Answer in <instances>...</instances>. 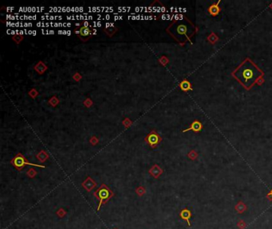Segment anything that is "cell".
<instances>
[{
  "label": "cell",
  "mask_w": 272,
  "mask_h": 229,
  "mask_svg": "<svg viewBox=\"0 0 272 229\" xmlns=\"http://www.w3.org/2000/svg\"><path fill=\"white\" fill-rule=\"evenodd\" d=\"M232 76L246 90L249 91L256 85L258 80L263 78L264 72L251 58L247 57L232 71Z\"/></svg>",
  "instance_id": "obj_1"
},
{
  "label": "cell",
  "mask_w": 272,
  "mask_h": 229,
  "mask_svg": "<svg viewBox=\"0 0 272 229\" xmlns=\"http://www.w3.org/2000/svg\"><path fill=\"white\" fill-rule=\"evenodd\" d=\"M196 31V26L184 15L172 21L166 28V32L181 45L191 42Z\"/></svg>",
  "instance_id": "obj_2"
},
{
  "label": "cell",
  "mask_w": 272,
  "mask_h": 229,
  "mask_svg": "<svg viewBox=\"0 0 272 229\" xmlns=\"http://www.w3.org/2000/svg\"><path fill=\"white\" fill-rule=\"evenodd\" d=\"M94 196L99 200V205L98 206L97 211H100L101 207L105 205L114 196V193L105 184H102L96 191H94Z\"/></svg>",
  "instance_id": "obj_3"
},
{
  "label": "cell",
  "mask_w": 272,
  "mask_h": 229,
  "mask_svg": "<svg viewBox=\"0 0 272 229\" xmlns=\"http://www.w3.org/2000/svg\"><path fill=\"white\" fill-rule=\"evenodd\" d=\"M11 164L13 166L14 168H15L18 171H21L26 166H32L38 167V168H46L45 166H42V165L38 164H34V163L29 162L27 159L25 158L24 156L22 155L21 153H17L14 157L11 160Z\"/></svg>",
  "instance_id": "obj_4"
},
{
  "label": "cell",
  "mask_w": 272,
  "mask_h": 229,
  "mask_svg": "<svg viewBox=\"0 0 272 229\" xmlns=\"http://www.w3.org/2000/svg\"><path fill=\"white\" fill-rule=\"evenodd\" d=\"M74 33L77 34L78 38L84 42L89 41L94 34H96V31L94 29H92L86 26H78L77 29L74 30Z\"/></svg>",
  "instance_id": "obj_5"
},
{
  "label": "cell",
  "mask_w": 272,
  "mask_h": 229,
  "mask_svg": "<svg viewBox=\"0 0 272 229\" xmlns=\"http://www.w3.org/2000/svg\"><path fill=\"white\" fill-rule=\"evenodd\" d=\"M145 141L147 144L149 145L151 148L155 149L161 142L162 138L155 130H152L147 135L145 136Z\"/></svg>",
  "instance_id": "obj_6"
},
{
  "label": "cell",
  "mask_w": 272,
  "mask_h": 229,
  "mask_svg": "<svg viewBox=\"0 0 272 229\" xmlns=\"http://www.w3.org/2000/svg\"><path fill=\"white\" fill-rule=\"evenodd\" d=\"M165 11H166V9H165V6L160 1H157V0L154 1L148 8L149 13L163 14Z\"/></svg>",
  "instance_id": "obj_7"
},
{
  "label": "cell",
  "mask_w": 272,
  "mask_h": 229,
  "mask_svg": "<svg viewBox=\"0 0 272 229\" xmlns=\"http://www.w3.org/2000/svg\"><path fill=\"white\" fill-rule=\"evenodd\" d=\"M103 30L109 36V38H112L117 32L118 31V29L113 23H105L104 27H103Z\"/></svg>",
  "instance_id": "obj_8"
},
{
  "label": "cell",
  "mask_w": 272,
  "mask_h": 229,
  "mask_svg": "<svg viewBox=\"0 0 272 229\" xmlns=\"http://www.w3.org/2000/svg\"><path fill=\"white\" fill-rule=\"evenodd\" d=\"M82 186L87 192H90L97 186V182L96 181H94L92 178L88 177V178H85V180L82 182Z\"/></svg>",
  "instance_id": "obj_9"
},
{
  "label": "cell",
  "mask_w": 272,
  "mask_h": 229,
  "mask_svg": "<svg viewBox=\"0 0 272 229\" xmlns=\"http://www.w3.org/2000/svg\"><path fill=\"white\" fill-rule=\"evenodd\" d=\"M163 169H161V167L159 166L157 164L153 165L149 169V173L152 178H156V179H158L160 178V176L163 174Z\"/></svg>",
  "instance_id": "obj_10"
},
{
  "label": "cell",
  "mask_w": 272,
  "mask_h": 229,
  "mask_svg": "<svg viewBox=\"0 0 272 229\" xmlns=\"http://www.w3.org/2000/svg\"><path fill=\"white\" fill-rule=\"evenodd\" d=\"M202 129H203V125H202V123H201L199 120H194V121L191 123L189 127L187 128V129L184 130L183 132L184 133V132H187V131H194V132H196V133H198V132H200Z\"/></svg>",
  "instance_id": "obj_11"
},
{
  "label": "cell",
  "mask_w": 272,
  "mask_h": 229,
  "mask_svg": "<svg viewBox=\"0 0 272 229\" xmlns=\"http://www.w3.org/2000/svg\"><path fill=\"white\" fill-rule=\"evenodd\" d=\"M192 212L190 211L189 209H182L181 212H180V217H181L182 220H185L187 224V226L188 227H191V222H190V219L192 217Z\"/></svg>",
  "instance_id": "obj_12"
},
{
  "label": "cell",
  "mask_w": 272,
  "mask_h": 229,
  "mask_svg": "<svg viewBox=\"0 0 272 229\" xmlns=\"http://www.w3.org/2000/svg\"><path fill=\"white\" fill-rule=\"evenodd\" d=\"M219 3H220V0L218 1L216 3H214V4L211 5V6L208 7V9H207V11H208V12H209L210 14H211L212 16H213V17L218 15L219 14V12H220L221 8H220V7L219 6Z\"/></svg>",
  "instance_id": "obj_13"
},
{
  "label": "cell",
  "mask_w": 272,
  "mask_h": 229,
  "mask_svg": "<svg viewBox=\"0 0 272 229\" xmlns=\"http://www.w3.org/2000/svg\"><path fill=\"white\" fill-rule=\"evenodd\" d=\"M34 69L36 73H38L39 75H43L45 72L48 69V66H47L43 61L39 60V61L34 66Z\"/></svg>",
  "instance_id": "obj_14"
},
{
  "label": "cell",
  "mask_w": 272,
  "mask_h": 229,
  "mask_svg": "<svg viewBox=\"0 0 272 229\" xmlns=\"http://www.w3.org/2000/svg\"><path fill=\"white\" fill-rule=\"evenodd\" d=\"M182 91H190V90H192V85H191V83L188 81L187 80L184 79L180 83V85H179Z\"/></svg>",
  "instance_id": "obj_15"
},
{
  "label": "cell",
  "mask_w": 272,
  "mask_h": 229,
  "mask_svg": "<svg viewBox=\"0 0 272 229\" xmlns=\"http://www.w3.org/2000/svg\"><path fill=\"white\" fill-rule=\"evenodd\" d=\"M49 157H50L49 154L45 151V150H41V151L36 155V158H37L41 163L45 162L49 158Z\"/></svg>",
  "instance_id": "obj_16"
},
{
  "label": "cell",
  "mask_w": 272,
  "mask_h": 229,
  "mask_svg": "<svg viewBox=\"0 0 272 229\" xmlns=\"http://www.w3.org/2000/svg\"><path fill=\"white\" fill-rule=\"evenodd\" d=\"M235 211H236L238 213L242 214L247 210V205H246L243 201L239 200V202L236 204V205L235 206Z\"/></svg>",
  "instance_id": "obj_17"
},
{
  "label": "cell",
  "mask_w": 272,
  "mask_h": 229,
  "mask_svg": "<svg viewBox=\"0 0 272 229\" xmlns=\"http://www.w3.org/2000/svg\"><path fill=\"white\" fill-rule=\"evenodd\" d=\"M12 40L17 45H19L22 40H23V35L22 34H15L12 37Z\"/></svg>",
  "instance_id": "obj_18"
},
{
  "label": "cell",
  "mask_w": 272,
  "mask_h": 229,
  "mask_svg": "<svg viewBox=\"0 0 272 229\" xmlns=\"http://www.w3.org/2000/svg\"><path fill=\"white\" fill-rule=\"evenodd\" d=\"M49 104L51 105L52 107H55L56 106H57V105L59 104V100H58V97H57L56 96H52L51 98L49 100Z\"/></svg>",
  "instance_id": "obj_19"
},
{
  "label": "cell",
  "mask_w": 272,
  "mask_h": 229,
  "mask_svg": "<svg viewBox=\"0 0 272 229\" xmlns=\"http://www.w3.org/2000/svg\"><path fill=\"white\" fill-rule=\"evenodd\" d=\"M135 192H136V193L137 194L139 197H142L145 194L146 190H145V187L144 186H139L135 189Z\"/></svg>",
  "instance_id": "obj_20"
},
{
  "label": "cell",
  "mask_w": 272,
  "mask_h": 229,
  "mask_svg": "<svg viewBox=\"0 0 272 229\" xmlns=\"http://www.w3.org/2000/svg\"><path fill=\"white\" fill-rule=\"evenodd\" d=\"M37 174H38V172L36 171L34 168H30L27 172V177H29L30 178H34L37 176Z\"/></svg>",
  "instance_id": "obj_21"
},
{
  "label": "cell",
  "mask_w": 272,
  "mask_h": 229,
  "mask_svg": "<svg viewBox=\"0 0 272 229\" xmlns=\"http://www.w3.org/2000/svg\"><path fill=\"white\" fill-rule=\"evenodd\" d=\"M38 94H39V92H38V90L35 88H32L30 91H28V95H29L30 97L33 99V100L37 98V96H38Z\"/></svg>",
  "instance_id": "obj_22"
},
{
  "label": "cell",
  "mask_w": 272,
  "mask_h": 229,
  "mask_svg": "<svg viewBox=\"0 0 272 229\" xmlns=\"http://www.w3.org/2000/svg\"><path fill=\"white\" fill-rule=\"evenodd\" d=\"M66 213H67V212H66V211L65 209H62V208L58 209V212H56V214H57V216H58V217H60V218H62V217H64V216H65L66 215Z\"/></svg>",
  "instance_id": "obj_23"
},
{
  "label": "cell",
  "mask_w": 272,
  "mask_h": 229,
  "mask_svg": "<svg viewBox=\"0 0 272 229\" xmlns=\"http://www.w3.org/2000/svg\"><path fill=\"white\" fill-rule=\"evenodd\" d=\"M83 104H84L85 107H90L93 106V104H94V102H93V100H92L90 98H86L85 100H84Z\"/></svg>",
  "instance_id": "obj_24"
},
{
  "label": "cell",
  "mask_w": 272,
  "mask_h": 229,
  "mask_svg": "<svg viewBox=\"0 0 272 229\" xmlns=\"http://www.w3.org/2000/svg\"><path fill=\"white\" fill-rule=\"evenodd\" d=\"M197 156H198V153H196V151H195V150H191V151L188 153V154H187V157H188L191 160H195V159L197 158Z\"/></svg>",
  "instance_id": "obj_25"
},
{
  "label": "cell",
  "mask_w": 272,
  "mask_h": 229,
  "mask_svg": "<svg viewBox=\"0 0 272 229\" xmlns=\"http://www.w3.org/2000/svg\"><path fill=\"white\" fill-rule=\"evenodd\" d=\"M122 124L124 125L126 128H128V127H130V126L133 124V121H131L129 118H125V119L122 121Z\"/></svg>",
  "instance_id": "obj_26"
},
{
  "label": "cell",
  "mask_w": 272,
  "mask_h": 229,
  "mask_svg": "<svg viewBox=\"0 0 272 229\" xmlns=\"http://www.w3.org/2000/svg\"><path fill=\"white\" fill-rule=\"evenodd\" d=\"M168 59L167 58V57H165V56H162L160 59H159V62L161 63L162 65H166L168 63Z\"/></svg>",
  "instance_id": "obj_27"
},
{
  "label": "cell",
  "mask_w": 272,
  "mask_h": 229,
  "mask_svg": "<svg viewBox=\"0 0 272 229\" xmlns=\"http://www.w3.org/2000/svg\"><path fill=\"white\" fill-rule=\"evenodd\" d=\"M98 142H99V140L96 136H92L89 139V143L93 146H96L97 144H98Z\"/></svg>",
  "instance_id": "obj_28"
},
{
  "label": "cell",
  "mask_w": 272,
  "mask_h": 229,
  "mask_svg": "<svg viewBox=\"0 0 272 229\" xmlns=\"http://www.w3.org/2000/svg\"><path fill=\"white\" fill-rule=\"evenodd\" d=\"M237 226H238V227H239V229H244L247 227V224H246V223L244 222L243 220H240L239 222H238V224H237Z\"/></svg>",
  "instance_id": "obj_29"
},
{
  "label": "cell",
  "mask_w": 272,
  "mask_h": 229,
  "mask_svg": "<svg viewBox=\"0 0 272 229\" xmlns=\"http://www.w3.org/2000/svg\"><path fill=\"white\" fill-rule=\"evenodd\" d=\"M73 79H74L75 81H77V82H79V81L82 79V76L79 73H76L73 76Z\"/></svg>",
  "instance_id": "obj_30"
},
{
  "label": "cell",
  "mask_w": 272,
  "mask_h": 229,
  "mask_svg": "<svg viewBox=\"0 0 272 229\" xmlns=\"http://www.w3.org/2000/svg\"><path fill=\"white\" fill-rule=\"evenodd\" d=\"M267 198L268 200H270V201H271L272 200V189L267 193Z\"/></svg>",
  "instance_id": "obj_31"
},
{
  "label": "cell",
  "mask_w": 272,
  "mask_h": 229,
  "mask_svg": "<svg viewBox=\"0 0 272 229\" xmlns=\"http://www.w3.org/2000/svg\"><path fill=\"white\" fill-rule=\"evenodd\" d=\"M114 229H117V228H114Z\"/></svg>",
  "instance_id": "obj_32"
}]
</instances>
